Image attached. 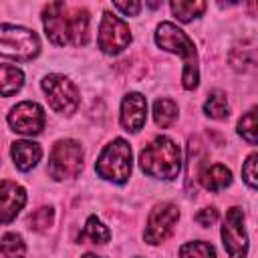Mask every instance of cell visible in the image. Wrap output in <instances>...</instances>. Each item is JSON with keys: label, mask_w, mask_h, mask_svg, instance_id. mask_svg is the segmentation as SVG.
<instances>
[{"label": "cell", "mask_w": 258, "mask_h": 258, "mask_svg": "<svg viewBox=\"0 0 258 258\" xmlns=\"http://www.w3.org/2000/svg\"><path fill=\"white\" fill-rule=\"evenodd\" d=\"M204 111L208 117L212 119H226L228 117V99H226V93L222 91H212L206 105H204Z\"/></svg>", "instance_id": "23"}, {"label": "cell", "mask_w": 258, "mask_h": 258, "mask_svg": "<svg viewBox=\"0 0 258 258\" xmlns=\"http://www.w3.org/2000/svg\"><path fill=\"white\" fill-rule=\"evenodd\" d=\"M147 117V103L145 97L139 93H129L121 103V125L125 131H139L145 125Z\"/></svg>", "instance_id": "13"}, {"label": "cell", "mask_w": 258, "mask_h": 258, "mask_svg": "<svg viewBox=\"0 0 258 258\" xmlns=\"http://www.w3.org/2000/svg\"><path fill=\"white\" fill-rule=\"evenodd\" d=\"M52 218H54L52 208H38V210H34V212L26 218V224H28V228L34 230V232H44V230L50 228Z\"/></svg>", "instance_id": "26"}, {"label": "cell", "mask_w": 258, "mask_h": 258, "mask_svg": "<svg viewBox=\"0 0 258 258\" xmlns=\"http://www.w3.org/2000/svg\"><path fill=\"white\" fill-rule=\"evenodd\" d=\"M258 129H256V109H250L242 119H240V123H238V133L250 143V145H254L256 143V133Z\"/></svg>", "instance_id": "27"}, {"label": "cell", "mask_w": 258, "mask_h": 258, "mask_svg": "<svg viewBox=\"0 0 258 258\" xmlns=\"http://www.w3.org/2000/svg\"><path fill=\"white\" fill-rule=\"evenodd\" d=\"M204 10H206V2H200V0H194V2L191 0H175V2H171V12L181 22H189L191 18L200 16Z\"/></svg>", "instance_id": "21"}, {"label": "cell", "mask_w": 258, "mask_h": 258, "mask_svg": "<svg viewBox=\"0 0 258 258\" xmlns=\"http://www.w3.org/2000/svg\"><path fill=\"white\" fill-rule=\"evenodd\" d=\"M216 220H218V210L216 208H204V210H200L196 214V222L202 224V226H206V228L212 226Z\"/></svg>", "instance_id": "29"}, {"label": "cell", "mask_w": 258, "mask_h": 258, "mask_svg": "<svg viewBox=\"0 0 258 258\" xmlns=\"http://www.w3.org/2000/svg\"><path fill=\"white\" fill-rule=\"evenodd\" d=\"M83 169V147L73 139L54 143L48 157V173L54 179L77 177Z\"/></svg>", "instance_id": "5"}, {"label": "cell", "mask_w": 258, "mask_h": 258, "mask_svg": "<svg viewBox=\"0 0 258 258\" xmlns=\"http://www.w3.org/2000/svg\"><path fill=\"white\" fill-rule=\"evenodd\" d=\"M155 42L163 50H169V52L179 54L183 58V73H181L183 87L196 89L198 81H200V73H198V52H196L194 40L183 30H179L175 24L161 22L157 26V32H155Z\"/></svg>", "instance_id": "1"}, {"label": "cell", "mask_w": 258, "mask_h": 258, "mask_svg": "<svg viewBox=\"0 0 258 258\" xmlns=\"http://www.w3.org/2000/svg\"><path fill=\"white\" fill-rule=\"evenodd\" d=\"M242 175H244V179L250 187H256V153H252L246 159V163L242 167Z\"/></svg>", "instance_id": "28"}, {"label": "cell", "mask_w": 258, "mask_h": 258, "mask_svg": "<svg viewBox=\"0 0 258 258\" xmlns=\"http://www.w3.org/2000/svg\"><path fill=\"white\" fill-rule=\"evenodd\" d=\"M0 254L2 258H24L26 246L18 234H4L0 240Z\"/></svg>", "instance_id": "24"}, {"label": "cell", "mask_w": 258, "mask_h": 258, "mask_svg": "<svg viewBox=\"0 0 258 258\" xmlns=\"http://www.w3.org/2000/svg\"><path fill=\"white\" fill-rule=\"evenodd\" d=\"M153 117L159 127H169L177 119V107L169 99H157L153 105Z\"/></svg>", "instance_id": "22"}, {"label": "cell", "mask_w": 258, "mask_h": 258, "mask_svg": "<svg viewBox=\"0 0 258 258\" xmlns=\"http://www.w3.org/2000/svg\"><path fill=\"white\" fill-rule=\"evenodd\" d=\"M179 220V210L173 204H161L151 210L147 218V228H145V242L149 244H161L175 228Z\"/></svg>", "instance_id": "9"}, {"label": "cell", "mask_w": 258, "mask_h": 258, "mask_svg": "<svg viewBox=\"0 0 258 258\" xmlns=\"http://www.w3.org/2000/svg\"><path fill=\"white\" fill-rule=\"evenodd\" d=\"M42 22L46 36L54 44H67L69 42V14L64 2H50L42 12Z\"/></svg>", "instance_id": "11"}, {"label": "cell", "mask_w": 258, "mask_h": 258, "mask_svg": "<svg viewBox=\"0 0 258 258\" xmlns=\"http://www.w3.org/2000/svg\"><path fill=\"white\" fill-rule=\"evenodd\" d=\"M97 173L103 179L115 181V183H125L129 173H131V147L125 139H115L111 141L99 155Z\"/></svg>", "instance_id": "3"}, {"label": "cell", "mask_w": 258, "mask_h": 258, "mask_svg": "<svg viewBox=\"0 0 258 258\" xmlns=\"http://www.w3.org/2000/svg\"><path fill=\"white\" fill-rule=\"evenodd\" d=\"M26 202V191L22 185L4 179L0 181V222L8 224L16 218V214L22 210Z\"/></svg>", "instance_id": "12"}, {"label": "cell", "mask_w": 258, "mask_h": 258, "mask_svg": "<svg viewBox=\"0 0 258 258\" xmlns=\"http://www.w3.org/2000/svg\"><path fill=\"white\" fill-rule=\"evenodd\" d=\"M83 258H101V256H97V254H85Z\"/></svg>", "instance_id": "31"}, {"label": "cell", "mask_w": 258, "mask_h": 258, "mask_svg": "<svg viewBox=\"0 0 258 258\" xmlns=\"http://www.w3.org/2000/svg\"><path fill=\"white\" fill-rule=\"evenodd\" d=\"M8 123L14 131L24 135H36L44 127V111L38 103L22 101L8 113Z\"/></svg>", "instance_id": "10"}, {"label": "cell", "mask_w": 258, "mask_h": 258, "mask_svg": "<svg viewBox=\"0 0 258 258\" xmlns=\"http://www.w3.org/2000/svg\"><path fill=\"white\" fill-rule=\"evenodd\" d=\"M42 91L50 107L60 115H73L79 107V93L77 87L62 75H48L42 81Z\"/></svg>", "instance_id": "6"}, {"label": "cell", "mask_w": 258, "mask_h": 258, "mask_svg": "<svg viewBox=\"0 0 258 258\" xmlns=\"http://www.w3.org/2000/svg\"><path fill=\"white\" fill-rule=\"evenodd\" d=\"M97 42H99V48L105 54H117L123 48H127V44L131 42L129 26L119 16H113L111 12H105L103 20H101V26H99Z\"/></svg>", "instance_id": "7"}, {"label": "cell", "mask_w": 258, "mask_h": 258, "mask_svg": "<svg viewBox=\"0 0 258 258\" xmlns=\"http://www.w3.org/2000/svg\"><path fill=\"white\" fill-rule=\"evenodd\" d=\"M113 8L121 10L127 16H135L141 10V2H131V4H123V2H113Z\"/></svg>", "instance_id": "30"}, {"label": "cell", "mask_w": 258, "mask_h": 258, "mask_svg": "<svg viewBox=\"0 0 258 258\" xmlns=\"http://www.w3.org/2000/svg\"><path fill=\"white\" fill-rule=\"evenodd\" d=\"M141 169L159 179H173L181 169L179 147L169 137H155L139 155Z\"/></svg>", "instance_id": "2"}, {"label": "cell", "mask_w": 258, "mask_h": 258, "mask_svg": "<svg viewBox=\"0 0 258 258\" xmlns=\"http://www.w3.org/2000/svg\"><path fill=\"white\" fill-rule=\"evenodd\" d=\"M40 155H42V149L34 141H14L12 143V159H14V165L18 169H22V171L32 169L40 161Z\"/></svg>", "instance_id": "14"}, {"label": "cell", "mask_w": 258, "mask_h": 258, "mask_svg": "<svg viewBox=\"0 0 258 258\" xmlns=\"http://www.w3.org/2000/svg\"><path fill=\"white\" fill-rule=\"evenodd\" d=\"M230 64L236 71H250L256 64V46L252 40L238 44L232 52H230Z\"/></svg>", "instance_id": "19"}, {"label": "cell", "mask_w": 258, "mask_h": 258, "mask_svg": "<svg viewBox=\"0 0 258 258\" xmlns=\"http://www.w3.org/2000/svg\"><path fill=\"white\" fill-rule=\"evenodd\" d=\"M206 159H208V151H206L202 139H200V137H189L187 161H185V163H187V169H185V175H187V181H185V183H187V187L191 185V179L200 175V171H202Z\"/></svg>", "instance_id": "15"}, {"label": "cell", "mask_w": 258, "mask_h": 258, "mask_svg": "<svg viewBox=\"0 0 258 258\" xmlns=\"http://www.w3.org/2000/svg\"><path fill=\"white\" fill-rule=\"evenodd\" d=\"M222 240L230 258H246L248 238L244 230V212L240 208H230L222 226Z\"/></svg>", "instance_id": "8"}, {"label": "cell", "mask_w": 258, "mask_h": 258, "mask_svg": "<svg viewBox=\"0 0 258 258\" xmlns=\"http://www.w3.org/2000/svg\"><path fill=\"white\" fill-rule=\"evenodd\" d=\"M181 258H216V250L208 242H187L179 248Z\"/></svg>", "instance_id": "25"}, {"label": "cell", "mask_w": 258, "mask_h": 258, "mask_svg": "<svg viewBox=\"0 0 258 258\" xmlns=\"http://www.w3.org/2000/svg\"><path fill=\"white\" fill-rule=\"evenodd\" d=\"M24 83V75L20 69L12 64H0V97L14 95Z\"/></svg>", "instance_id": "18"}, {"label": "cell", "mask_w": 258, "mask_h": 258, "mask_svg": "<svg viewBox=\"0 0 258 258\" xmlns=\"http://www.w3.org/2000/svg\"><path fill=\"white\" fill-rule=\"evenodd\" d=\"M109 238H111V234H109L107 226H103L97 220V216H91L87 220V224H85V230L79 234V242L89 240L93 244H105V242H109Z\"/></svg>", "instance_id": "20"}, {"label": "cell", "mask_w": 258, "mask_h": 258, "mask_svg": "<svg viewBox=\"0 0 258 258\" xmlns=\"http://www.w3.org/2000/svg\"><path fill=\"white\" fill-rule=\"evenodd\" d=\"M198 177H200L202 185H204L206 189H210V191H218V189H222V187H226V185L232 183V173H230V169L224 167V165H220V163L202 169Z\"/></svg>", "instance_id": "17"}, {"label": "cell", "mask_w": 258, "mask_h": 258, "mask_svg": "<svg viewBox=\"0 0 258 258\" xmlns=\"http://www.w3.org/2000/svg\"><path fill=\"white\" fill-rule=\"evenodd\" d=\"M89 40V12L75 8L69 16V42L75 46L87 44Z\"/></svg>", "instance_id": "16"}, {"label": "cell", "mask_w": 258, "mask_h": 258, "mask_svg": "<svg viewBox=\"0 0 258 258\" xmlns=\"http://www.w3.org/2000/svg\"><path fill=\"white\" fill-rule=\"evenodd\" d=\"M38 36L22 26L0 24V54L16 60H30L38 54Z\"/></svg>", "instance_id": "4"}]
</instances>
